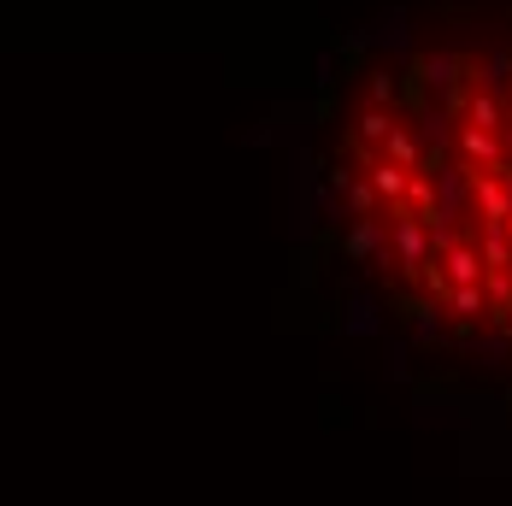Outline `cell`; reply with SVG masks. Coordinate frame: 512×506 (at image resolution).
<instances>
[{"label": "cell", "instance_id": "1", "mask_svg": "<svg viewBox=\"0 0 512 506\" xmlns=\"http://www.w3.org/2000/svg\"><path fill=\"white\" fill-rule=\"evenodd\" d=\"M383 224H389V265L401 271V277H418L430 259H436V236L407 218V212H383Z\"/></svg>", "mask_w": 512, "mask_h": 506}, {"label": "cell", "instance_id": "2", "mask_svg": "<svg viewBox=\"0 0 512 506\" xmlns=\"http://www.w3.org/2000/svg\"><path fill=\"white\" fill-rule=\"evenodd\" d=\"M454 112H460L465 130H483V136H501V142L512 136V106L501 101V95H489V89H471V83H465Z\"/></svg>", "mask_w": 512, "mask_h": 506}, {"label": "cell", "instance_id": "3", "mask_svg": "<svg viewBox=\"0 0 512 506\" xmlns=\"http://www.w3.org/2000/svg\"><path fill=\"white\" fill-rule=\"evenodd\" d=\"M436 271L448 277V289H471L483 283V259H477V236L471 230H454L442 248H436Z\"/></svg>", "mask_w": 512, "mask_h": 506}, {"label": "cell", "instance_id": "4", "mask_svg": "<svg viewBox=\"0 0 512 506\" xmlns=\"http://www.w3.org/2000/svg\"><path fill=\"white\" fill-rule=\"evenodd\" d=\"M454 142H460V165L471 171V177H489V171H501V165L512 159L501 136H483V130H465V124H460Z\"/></svg>", "mask_w": 512, "mask_h": 506}, {"label": "cell", "instance_id": "5", "mask_svg": "<svg viewBox=\"0 0 512 506\" xmlns=\"http://www.w3.org/2000/svg\"><path fill=\"white\" fill-rule=\"evenodd\" d=\"M465 65H471V59H465V53H424V65H418V71H424V89H448V101H460V89H465Z\"/></svg>", "mask_w": 512, "mask_h": 506}, {"label": "cell", "instance_id": "6", "mask_svg": "<svg viewBox=\"0 0 512 506\" xmlns=\"http://www.w3.org/2000/svg\"><path fill=\"white\" fill-rule=\"evenodd\" d=\"M348 259H377V265H389V224L383 218H354V230H348Z\"/></svg>", "mask_w": 512, "mask_h": 506}, {"label": "cell", "instance_id": "7", "mask_svg": "<svg viewBox=\"0 0 512 506\" xmlns=\"http://www.w3.org/2000/svg\"><path fill=\"white\" fill-rule=\"evenodd\" d=\"M436 306H442V312H454L460 324H477V318H489V312H495L489 295H483V283H471V289H448Z\"/></svg>", "mask_w": 512, "mask_h": 506}, {"label": "cell", "instance_id": "8", "mask_svg": "<svg viewBox=\"0 0 512 506\" xmlns=\"http://www.w3.org/2000/svg\"><path fill=\"white\" fill-rule=\"evenodd\" d=\"M383 159H389V165H401V171H418V142H412V124H401V118H395V124H389V136H383Z\"/></svg>", "mask_w": 512, "mask_h": 506}, {"label": "cell", "instance_id": "9", "mask_svg": "<svg viewBox=\"0 0 512 506\" xmlns=\"http://www.w3.org/2000/svg\"><path fill=\"white\" fill-rule=\"evenodd\" d=\"M371 101H377V106H383V101L395 106V77H389V71H377V77H371Z\"/></svg>", "mask_w": 512, "mask_h": 506}, {"label": "cell", "instance_id": "10", "mask_svg": "<svg viewBox=\"0 0 512 506\" xmlns=\"http://www.w3.org/2000/svg\"><path fill=\"white\" fill-rule=\"evenodd\" d=\"M501 236H507V248H512V212H507V224H501Z\"/></svg>", "mask_w": 512, "mask_h": 506}, {"label": "cell", "instance_id": "11", "mask_svg": "<svg viewBox=\"0 0 512 506\" xmlns=\"http://www.w3.org/2000/svg\"><path fill=\"white\" fill-rule=\"evenodd\" d=\"M495 312H501V318H507V324H512V301H507V306H495Z\"/></svg>", "mask_w": 512, "mask_h": 506}, {"label": "cell", "instance_id": "12", "mask_svg": "<svg viewBox=\"0 0 512 506\" xmlns=\"http://www.w3.org/2000/svg\"><path fill=\"white\" fill-rule=\"evenodd\" d=\"M507 106H512V101H507Z\"/></svg>", "mask_w": 512, "mask_h": 506}]
</instances>
